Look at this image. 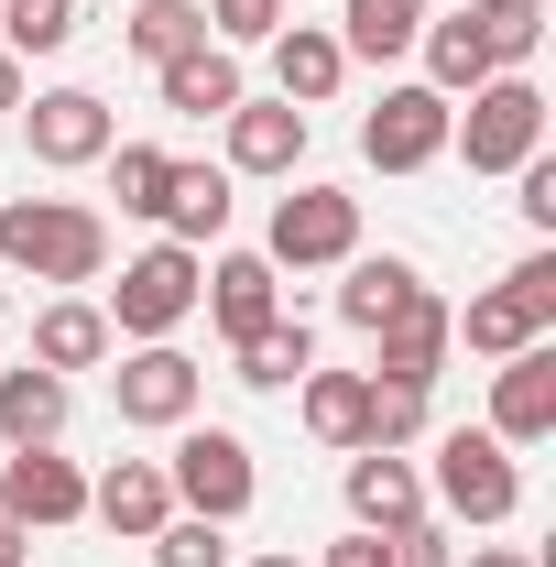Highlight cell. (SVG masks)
<instances>
[{
    "label": "cell",
    "instance_id": "26",
    "mask_svg": "<svg viewBox=\"0 0 556 567\" xmlns=\"http://www.w3.org/2000/svg\"><path fill=\"white\" fill-rule=\"evenodd\" d=\"M415 44H425V87H436V99H470L481 76H502V66L481 55V33H470V11H447V22H425Z\"/></svg>",
    "mask_w": 556,
    "mask_h": 567
},
{
    "label": "cell",
    "instance_id": "6",
    "mask_svg": "<svg viewBox=\"0 0 556 567\" xmlns=\"http://www.w3.org/2000/svg\"><path fill=\"white\" fill-rule=\"evenodd\" d=\"M436 502H447L459 524H513V502H524L513 447H502L491 425H447V436H436Z\"/></svg>",
    "mask_w": 556,
    "mask_h": 567
},
{
    "label": "cell",
    "instance_id": "10",
    "mask_svg": "<svg viewBox=\"0 0 556 567\" xmlns=\"http://www.w3.org/2000/svg\"><path fill=\"white\" fill-rule=\"evenodd\" d=\"M197 393H208V371L175 350V339H142V350L110 371V404H121V425H186V415H197Z\"/></svg>",
    "mask_w": 556,
    "mask_h": 567
},
{
    "label": "cell",
    "instance_id": "41",
    "mask_svg": "<svg viewBox=\"0 0 556 567\" xmlns=\"http://www.w3.org/2000/svg\"><path fill=\"white\" fill-rule=\"evenodd\" d=\"M251 567H306V557H284V546H262V557H251Z\"/></svg>",
    "mask_w": 556,
    "mask_h": 567
},
{
    "label": "cell",
    "instance_id": "31",
    "mask_svg": "<svg viewBox=\"0 0 556 567\" xmlns=\"http://www.w3.org/2000/svg\"><path fill=\"white\" fill-rule=\"evenodd\" d=\"M76 0H0V55H66Z\"/></svg>",
    "mask_w": 556,
    "mask_h": 567
},
{
    "label": "cell",
    "instance_id": "21",
    "mask_svg": "<svg viewBox=\"0 0 556 567\" xmlns=\"http://www.w3.org/2000/svg\"><path fill=\"white\" fill-rule=\"evenodd\" d=\"M66 371H44V360H22V371H0V447H55L66 436Z\"/></svg>",
    "mask_w": 556,
    "mask_h": 567
},
{
    "label": "cell",
    "instance_id": "36",
    "mask_svg": "<svg viewBox=\"0 0 556 567\" xmlns=\"http://www.w3.org/2000/svg\"><path fill=\"white\" fill-rule=\"evenodd\" d=\"M513 175H524V197H513V208L535 218V229H556V164L535 153V164H513Z\"/></svg>",
    "mask_w": 556,
    "mask_h": 567
},
{
    "label": "cell",
    "instance_id": "17",
    "mask_svg": "<svg viewBox=\"0 0 556 567\" xmlns=\"http://www.w3.org/2000/svg\"><path fill=\"white\" fill-rule=\"evenodd\" d=\"M153 87H164V110H175V121H229V110L251 99L229 44H186L175 66H153Z\"/></svg>",
    "mask_w": 556,
    "mask_h": 567
},
{
    "label": "cell",
    "instance_id": "39",
    "mask_svg": "<svg viewBox=\"0 0 556 567\" xmlns=\"http://www.w3.org/2000/svg\"><path fill=\"white\" fill-rule=\"evenodd\" d=\"M0 567H22V524L11 513H0Z\"/></svg>",
    "mask_w": 556,
    "mask_h": 567
},
{
    "label": "cell",
    "instance_id": "18",
    "mask_svg": "<svg viewBox=\"0 0 556 567\" xmlns=\"http://www.w3.org/2000/svg\"><path fill=\"white\" fill-rule=\"evenodd\" d=\"M349 76V44L328 33V22H284L274 33V99H295V110H328Z\"/></svg>",
    "mask_w": 556,
    "mask_h": 567
},
{
    "label": "cell",
    "instance_id": "34",
    "mask_svg": "<svg viewBox=\"0 0 556 567\" xmlns=\"http://www.w3.org/2000/svg\"><path fill=\"white\" fill-rule=\"evenodd\" d=\"M284 0H208V44H274Z\"/></svg>",
    "mask_w": 556,
    "mask_h": 567
},
{
    "label": "cell",
    "instance_id": "20",
    "mask_svg": "<svg viewBox=\"0 0 556 567\" xmlns=\"http://www.w3.org/2000/svg\"><path fill=\"white\" fill-rule=\"evenodd\" d=\"M339 274H349V284H339V317L360 328V339H371V328H393V317L425 295V274L404 262V251H349Z\"/></svg>",
    "mask_w": 556,
    "mask_h": 567
},
{
    "label": "cell",
    "instance_id": "1",
    "mask_svg": "<svg viewBox=\"0 0 556 567\" xmlns=\"http://www.w3.org/2000/svg\"><path fill=\"white\" fill-rule=\"evenodd\" d=\"M0 262L22 284H99L110 274V218L76 197H11L0 208Z\"/></svg>",
    "mask_w": 556,
    "mask_h": 567
},
{
    "label": "cell",
    "instance_id": "7",
    "mask_svg": "<svg viewBox=\"0 0 556 567\" xmlns=\"http://www.w3.org/2000/svg\"><path fill=\"white\" fill-rule=\"evenodd\" d=\"M349 251H360V197H349V186H295L274 208V240H262L274 274H328Z\"/></svg>",
    "mask_w": 556,
    "mask_h": 567
},
{
    "label": "cell",
    "instance_id": "29",
    "mask_svg": "<svg viewBox=\"0 0 556 567\" xmlns=\"http://www.w3.org/2000/svg\"><path fill=\"white\" fill-rule=\"evenodd\" d=\"M99 164H110V197H121V218H164V186H175V153H153V142H110Z\"/></svg>",
    "mask_w": 556,
    "mask_h": 567
},
{
    "label": "cell",
    "instance_id": "23",
    "mask_svg": "<svg viewBox=\"0 0 556 567\" xmlns=\"http://www.w3.org/2000/svg\"><path fill=\"white\" fill-rule=\"evenodd\" d=\"M425 22H436V0H339V44H349V66H360V55H371V66H393Z\"/></svg>",
    "mask_w": 556,
    "mask_h": 567
},
{
    "label": "cell",
    "instance_id": "14",
    "mask_svg": "<svg viewBox=\"0 0 556 567\" xmlns=\"http://www.w3.org/2000/svg\"><path fill=\"white\" fill-rule=\"evenodd\" d=\"M349 524H360V535L425 524V481L404 470V447H349Z\"/></svg>",
    "mask_w": 556,
    "mask_h": 567
},
{
    "label": "cell",
    "instance_id": "22",
    "mask_svg": "<svg viewBox=\"0 0 556 567\" xmlns=\"http://www.w3.org/2000/svg\"><path fill=\"white\" fill-rule=\"evenodd\" d=\"M110 350H121V339H110V317H99L87 295H55V306L33 317V360H44V371H99Z\"/></svg>",
    "mask_w": 556,
    "mask_h": 567
},
{
    "label": "cell",
    "instance_id": "27",
    "mask_svg": "<svg viewBox=\"0 0 556 567\" xmlns=\"http://www.w3.org/2000/svg\"><path fill=\"white\" fill-rule=\"evenodd\" d=\"M295 393H306V436H317V447H360V393H371V371H306Z\"/></svg>",
    "mask_w": 556,
    "mask_h": 567
},
{
    "label": "cell",
    "instance_id": "15",
    "mask_svg": "<svg viewBox=\"0 0 556 567\" xmlns=\"http://www.w3.org/2000/svg\"><path fill=\"white\" fill-rule=\"evenodd\" d=\"M197 306L218 317V339L240 350L251 328H274V317H284V284H274V262H262V251H229V262H208V284H197Z\"/></svg>",
    "mask_w": 556,
    "mask_h": 567
},
{
    "label": "cell",
    "instance_id": "3",
    "mask_svg": "<svg viewBox=\"0 0 556 567\" xmlns=\"http://www.w3.org/2000/svg\"><path fill=\"white\" fill-rule=\"evenodd\" d=\"M197 284H208V251H186V240H153V251H132L121 262V284H110V339H175L186 317H197Z\"/></svg>",
    "mask_w": 556,
    "mask_h": 567
},
{
    "label": "cell",
    "instance_id": "35",
    "mask_svg": "<svg viewBox=\"0 0 556 567\" xmlns=\"http://www.w3.org/2000/svg\"><path fill=\"white\" fill-rule=\"evenodd\" d=\"M382 546H393V567H459V546H447L436 524H393Z\"/></svg>",
    "mask_w": 556,
    "mask_h": 567
},
{
    "label": "cell",
    "instance_id": "38",
    "mask_svg": "<svg viewBox=\"0 0 556 567\" xmlns=\"http://www.w3.org/2000/svg\"><path fill=\"white\" fill-rule=\"evenodd\" d=\"M22 110V55H0V121Z\"/></svg>",
    "mask_w": 556,
    "mask_h": 567
},
{
    "label": "cell",
    "instance_id": "32",
    "mask_svg": "<svg viewBox=\"0 0 556 567\" xmlns=\"http://www.w3.org/2000/svg\"><path fill=\"white\" fill-rule=\"evenodd\" d=\"M425 436V393L415 382H371L360 393V447H415Z\"/></svg>",
    "mask_w": 556,
    "mask_h": 567
},
{
    "label": "cell",
    "instance_id": "33",
    "mask_svg": "<svg viewBox=\"0 0 556 567\" xmlns=\"http://www.w3.org/2000/svg\"><path fill=\"white\" fill-rule=\"evenodd\" d=\"M153 567H229V524H208V513H164Z\"/></svg>",
    "mask_w": 556,
    "mask_h": 567
},
{
    "label": "cell",
    "instance_id": "13",
    "mask_svg": "<svg viewBox=\"0 0 556 567\" xmlns=\"http://www.w3.org/2000/svg\"><path fill=\"white\" fill-rule=\"evenodd\" d=\"M447 317H459L447 295H415L393 328H371V382H415V393H425V382L447 371V350H459V328H447Z\"/></svg>",
    "mask_w": 556,
    "mask_h": 567
},
{
    "label": "cell",
    "instance_id": "8",
    "mask_svg": "<svg viewBox=\"0 0 556 567\" xmlns=\"http://www.w3.org/2000/svg\"><path fill=\"white\" fill-rule=\"evenodd\" d=\"M22 121V142H33V164L44 175H76V164H99L110 142H121V121H110V99L99 87H44L33 110H11Z\"/></svg>",
    "mask_w": 556,
    "mask_h": 567
},
{
    "label": "cell",
    "instance_id": "2",
    "mask_svg": "<svg viewBox=\"0 0 556 567\" xmlns=\"http://www.w3.org/2000/svg\"><path fill=\"white\" fill-rule=\"evenodd\" d=\"M447 153H470V175H513L546 153V87L524 66H502L470 87V110H447Z\"/></svg>",
    "mask_w": 556,
    "mask_h": 567
},
{
    "label": "cell",
    "instance_id": "12",
    "mask_svg": "<svg viewBox=\"0 0 556 567\" xmlns=\"http://www.w3.org/2000/svg\"><path fill=\"white\" fill-rule=\"evenodd\" d=\"M0 513L33 535V524H87V481H76V458L55 447H11L0 458Z\"/></svg>",
    "mask_w": 556,
    "mask_h": 567
},
{
    "label": "cell",
    "instance_id": "40",
    "mask_svg": "<svg viewBox=\"0 0 556 567\" xmlns=\"http://www.w3.org/2000/svg\"><path fill=\"white\" fill-rule=\"evenodd\" d=\"M470 567H535V557H513V546H481V557H470Z\"/></svg>",
    "mask_w": 556,
    "mask_h": 567
},
{
    "label": "cell",
    "instance_id": "5",
    "mask_svg": "<svg viewBox=\"0 0 556 567\" xmlns=\"http://www.w3.org/2000/svg\"><path fill=\"white\" fill-rule=\"evenodd\" d=\"M447 328H459L481 360H513L524 339H546L556 328V251H524V262L491 284V295H470V317H447Z\"/></svg>",
    "mask_w": 556,
    "mask_h": 567
},
{
    "label": "cell",
    "instance_id": "25",
    "mask_svg": "<svg viewBox=\"0 0 556 567\" xmlns=\"http://www.w3.org/2000/svg\"><path fill=\"white\" fill-rule=\"evenodd\" d=\"M229 360H240V382H251V393H295V382L317 371V339H306L295 317H274V328H251Z\"/></svg>",
    "mask_w": 556,
    "mask_h": 567
},
{
    "label": "cell",
    "instance_id": "11",
    "mask_svg": "<svg viewBox=\"0 0 556 567\" xmlns=\"http://www.w3.org/2000/svg\"><path fill=\"white\" fill-rule=\"evenodd\" d=\"M491 436L502 447H546L556 436V339H524L491 371Z\"/></svg>",
    "mask_w": 556,
    "mask_h": 567
},
{
    "label": "cell",
    "instance_id": "28",
    "mask_svg": "<svg viewBox=\"0 0 556 567\" xmlns=\"http://www.w3.org/2000/svg\"><path fill=\"white\" fill-rule=\"evenodd\" d=\"M470 33H481L491 66H535V44H546V0H470Z\"/></svg>",
    "mask_w": 556,
    "mask_h": 567
},
{
    "label": "cell",
    "instance_id": "24",
    "mask_svg": "<svg viewBox=\"0 0 556 567\" xmlns=\"http://www.w3.org/2000/svg\"><path fill=\"white\" fill-rule=\"evenodd\" d=\"M218 229H229V164H175V186H164V240L208 251Z\"/></svg>",
    "mask_w": 556,
    "mask_h": 567
},
{
    "label": "cell",
    "instance_id": "9",
    "mask_svg": "<svg viewBox=\"0 0 556 567\" xmlns=\"http://www.w3.org/2000/svg\"><path fill=\"white\" fill-rule=\"evenodd\" d=\"M447 110L459 99H436V87H382V110L360 121V164H382V175H425L436 153H447Z\"/></svg>",
    "mask_w": 556,
    "mask_h": 567
},
{
    "label": "cell",
    "instance_id": "4",
    "mask_svg": "<svg viewBox=\"0 0 556 567\" xmlns=\"http://www.w3.org/2000/svg\"><path fill=\"white\" fill-rule=\"evenodd\" d=\"M164 492L175 513H208V524H240L251 492H262V470H251V436H229V425H175V458H164Z\"/></svg>",
    "mask_w": 556,
    "mask_h": 567
},
{
    "label": "cell",
    "instance_id": "30",
    "mask_svg": "<svg viewBox=\"0 0 556 567\" xmlns=\"http://www.w3.org/2000/svg\"><path fill=\"white\" fill-rule=\"evenodd\" d=\"M186 44H208V11H197V0H142L132 11V55L142 66H175Z\"/></svg>",
    "mask_w": 556,
    "mask_h": 567
},
{
    "label": "cell",
    "instance_id": "37",
    "mask_svg": "<svg viewBox=\"0 0 556 567\" xmlns=\"http://www.w3.org/2000/svg\"><path fill=\"white\" fill-rule=\"evenodd\" d=\"M328 567H393V546H382V535H360V524H349L339 546H328Z\"/></svg>",
    "mask_w": 556,
    "mask_h": 567
},
{
    "label": "cell",
    "instance_id": "16",
    "mask_svg": "<svg viewBox=\"0 0 556 567\" xmlns=\"http://www.w3.org/2000/svg\"><path fill=\"white\" fill-rule=\"evenodd\" d=\"M306 164V110L295 99H240L229 110V175H295Z\"/></svg>",
    "mask_w": 556,
    "mask_h": 567
},
{
    "label": "cell",
    "instance_id": "19",
    "mask_svg": "<svg viewBox=\"0 0 556 567\" xmlns=\"http://www.w3.org/2000/svg\"><path fill=\"white\" fill-rule=\"evenodd\" d=\"M87 513H99L110 535L153 546V535H164V513H175V492H164V458H121V470H99V481H87Z\"/></svg>",
    "mask_w": 556,
    "mask_h": 567
}]
</instances>
